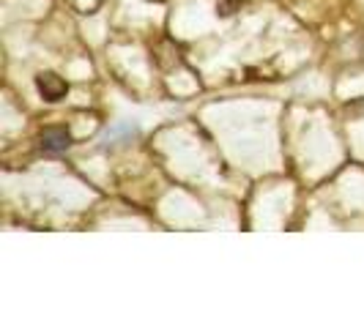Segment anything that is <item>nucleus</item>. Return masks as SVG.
<instances>
[{
    "mask_svg": "<svg viewBox=\"0 0 364 328\" xmlns=\"http://www.w3.org/2000/svg\"><path fill=\"white\" fill-rule=\"evenodd\" d=\"M38 140H41L44 151H66V148L72 146V137H69L66 129H44Z\"/></svg>",
    "mask_w": 364,
    "mask_h": 328,
    "instance_id": "2",
    "label": "nucleus"
},
{
    "mask_svg": "<svg viewBox=\"0 0 364 328\" xmlns=\"http://www.w3.org/2000/svg\"><path fill=\"white\" fill-rule=\"evenodd\" d=\"M241 3L244 0H222L217 6V14L219 17H230V14H236L238 9H241Z\"/></svg>",
    "mask_w": 364,
    "mask_h": 328,
    "instance_id": "3",
    "label": "nucleus"
},
{
    "mask_svg": "<svg viewBox=\"0 0 364 328\" xmlns=\"http://www.w3.org/2000/svg\"><path fill=\"white\" fill-rule=\"evenodd\" d=\"M36 88L38 93L44 96V102H60L66 93H69V85L63 77H58L53 72H44L36 77Z\"/></svg>",
    "mask_w": 364,
    "mask_h": 328,
    "instance_id": "1",
    "label": "nucleus"
}]
</instances>
